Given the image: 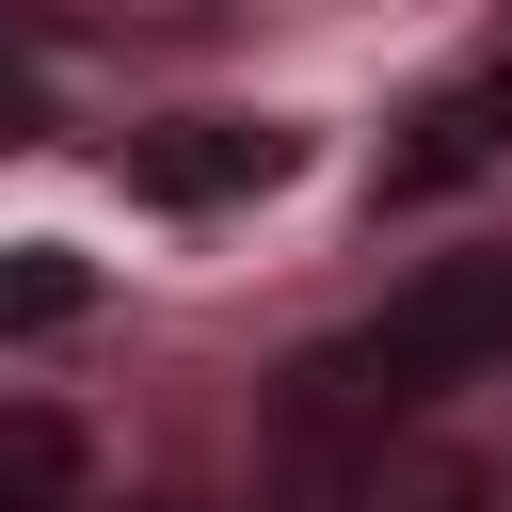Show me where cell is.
<instances>
[{
  "instance_id": "6da1fadb",
  "label": "cell",
  "mask_w": 512,
  "mask_h": 512,
  "mask_svg": "<svg viewBox=\"0 0 512 512\" xmlns=\"http://www.w3.org/2000/svg\"><path fill=\"white\" fill-rule=\"evenodd\" d=\"M272 176H288L272 112H160V128H128V192L144 208H224V192H272Z\"/></svg>"
},
{
  "instance_id": "7a4b0ae2",
  "label": "cell",
  "mask_w": 512,
  "mask_h": 512,
  "mask_svg": "<svg viewBox=\"0 0 512 512\" xmlns=\"http://www.w3.org/2000/svg\"><path fill=\"white\" fill-rule=\"evenodd\" d=\"M496 144H512V48H496V64H464L448 96H416V112H400L384 192H448V176H480Z\"/></svg>"
},
{
  "instance_id": "3957f363",
  "label": "cell",
  "mask_w": 512,
  "mask_h": 512,
  "mask_svg": "<svg viewBox=\"0 0 512 512\" xmlns=\"http://www.w3.org/2000/svg\"><path fill=\"white\" fill-rule=\"evenodd\" d=\"M80 416L64 400H0V512H80Z\"/></svg>"
},
{
  "instance_id": "277c9868",
  "label": "cell",
  "mask_w": 512,
  "mask_h": 512,
  "mask_svg": "<svg viewBox=\"0 0 512 512\" xmlns=\"http://www.w3.org/2000/svg\"><path fill=\"white\" fill-rule=\"evenodd\" d=\"M80 304H96V272H80L64 240H16V256H0V336H64Z\"/></svg>"
},
{
  "instance_id": "5b68a950",
  "label": "cell",
  "mask_w": 512,
  "mask_h": 512,
  "mask_svg": "<svg viewBox=\"0 0 512 512\" xmlns=\"http://www.w3.org/2000/svg\"><path fill=\"white\" fill-rule=\"evenodd\" d=\"M32 112H48V96H32V64L0 48V144H32Z\"/></svg>"
}]
</instances>
